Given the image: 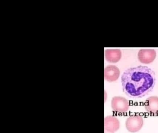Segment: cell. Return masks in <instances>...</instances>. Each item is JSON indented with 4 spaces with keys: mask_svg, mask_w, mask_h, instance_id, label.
<instances>
[{
    "mask_svg": "<svg viewBox=\"0 0 158 133\" xmlns=\"http://www.w3.org/2000/svg\"><path fill=\"white\" fill-rule=\"evenodd\" d=\"M125 94L131 98H141L152 91L155 86V72L148 66H139L127 69L122 76Z\"/></svg>",
    "mask_w": 158,
    "mask_h": 133,
    "instance_id": "cell-1",
    "label": "cell"
},
{
    "mask_svg": "<svg viewBox=\"0 0 158 133\" xmlns=\"http://www.w3.org/2000/svg\"><path fill=\"white\" fill-rule=\"evenodd\" d=\"M144 123L143 117L139 115L129 116L126 121L127 129L131 133L138 132L142 128Z\"/></svg>",
    "mask_w": 158,
    "mask_h": 133,
    "instance_id": "cell-2",
    "label": "cell"
},
{
    "mask_svg": "<svg viewBox=\"0 0 158 133\" xmlns=\"http://www.w3.org/2000/svg\"><path fill=\"white\" fill-rule=\"evenodd\" d=\"M111 107L117 113L124 114L129 110V101L124 97L116 96L112 99Z\"/></svg>",
    "mask_w": 158,
    "mask_h": 133,
    "instance_id": "cell-3",
    "label": "cell"
},
{
    "mask_svg": "<svg viewBox=\"0 0 158 133\" xmlns=\"http://www.w3.org/2000/svg\"><path fill=\"white\" fill-rule=\"evenodd\" d=\"M156 52L153 49H141L138 53L139 61L143 64H149L155 60Z\"/></svg>",
    "mask_w": 158,
    "mask_h": 133,
    "instance_id": "cell-4",
    "label": "cell"
},
{
    "mask_svg": "<svg viewBox=\"0 0 158 133\" xmlns=\"http://www.w3.org/2000/svg\"><path fill=\"white\" fill-rule=\"evenodd\" d=\"M120 123L116 116L108 115L104 119V129L105 131L114 133L120 128Z\"/></svg>",
    "mask_w": 158,
    "mask_h": 133,
    "instance_id": "cell-5",
    "label": "cell"
},
{
    "mask_svg": "<svg viewBox=\"0 0 158 133\" xmlns=\"http://www.w3.org/2000/svg\"><path fill=\"white\" fill-rule=\"evenodd\" d=\"M144 105L148 113L151 115H158V97H149L144 102Z\"/></svg>",
    "mask_w": 158,
    "mask_h": 133,
    "instance_id": "cell-6",
    "label": "cell"
},
{
    "mask_svg": "<svg viewBox=\"0 0 158 133\" xmlns=\"http://www.w3.org/2000/svg\"><path fill=\"white\" fill-rule=\"evenodd\" d=\"M120 71L115 65L107 66L104 69V78L109 82H114L119 78Z\"/></svg>",
    "mask_w": 158,
    "mask_h": 133,
    "instance_id": "cell-7",
    "label": "cell"
},
{
    "mask_svg": "<svg viewBox=\"0 0 158 133\" xmlns=\"http://www.w3.org/2000/svg\"><path fill=\"white\" fill-rule=\"evenodd\" d=\"M106 60L109 62L116 63L122 57V52L119 49H107L105 51Z\"/></svg>",
    "mask_w": 158,
    "mask_h": 133,
    "instance_id": "cell-8",
    "label": "cell"
},
{
    "mask_svg": "<svg viewBox=\"0 0 158 133\" xmlns=\"http://www.w3.org/2000/svg\"><path fill=\"white\" fill-rule=\"evenodd\" d=\"M105 133H109V132H106V131H105Z\"/></svg>",
    "mask_w": 158,
    "mask_h": 133,
    "instance_id": "cell-9",
    "label": "cell"
}]
</instances>
